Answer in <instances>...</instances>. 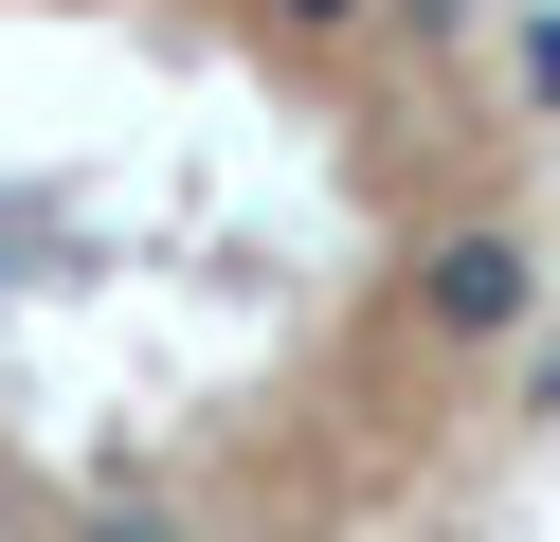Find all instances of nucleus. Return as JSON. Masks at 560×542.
Masks as SVG:
<instances>
[{
    "label": "nucleus",
    "instance_id": "f257e3e1",
    "mask_svg": "<svg viewBox=\"0 0 560 542\" xmlns=\"http://www.w3.org/2000/svg\"><path fill=\"white\" fill-rule=\"evenodd\" d=\"M524 289H542V272H524V235H434L416 308H434L452 344H506V325H524Z\"/></svg>",
    "mask_w": 560,
    "mask_h": 542
},
{
    "label": "nucleus",
    "instance_id": "f03ea898",
    "mask_svg": "<svg viewBox=\"0 0 560 542\" xmlns=\"http://www.w3.org/2000/svg\"><path fill=\"white\" fill-rule=\"evenodd\" d=\"M271 19H290V36H362V0H271Z\"/></svg>",
    "mask_w": 560,
    "mask_h": 542
}]
</instances>
